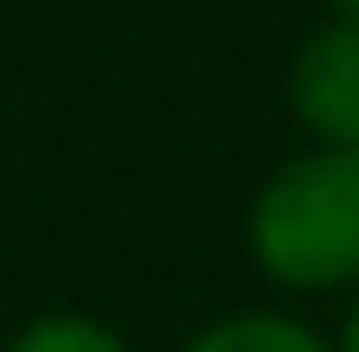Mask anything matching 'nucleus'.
Masks as SVG:
<instances>
[{"label":"nucleus","instance_id":"f03ea898","mask_svg":"<svg viewBox=\"0 0 359 352\" xmlns=\"http://www.w3.org/2000/svg\"><path fill=\"white\" fill-rule=\"evenodd\" d=\"M286 103L316 147H359V22L330 15L286 67Z\"/></svg>","mask_w":359,"mask_h":352},{"label":"nucleus","instance_id":"423d86ee","mask_svg":"<svg viewBox=\"0 0 359 352\" xmlns=\"http://www.w3.org/2000/svg\"><path fill=\"white\" fill-rule=\"evenodd\" d=\"M330 15H352V22H359V0H330Z\"/></svg>","mask_w":359,"mask_h":352},{"label":"nucleus","instance_id":"39448f33","mask_svg":"<svg viewBox=\"0 0 359 352\" xmlns=\"http://www.w3.org/2000/svg\"><path fill=\"white\" fill-rule=\"evenodd\" d=\"M330 352H359V286H352V301H345V323H337Z\"/></svg>","mask_w":359,"mask_h":352},{"label":"nucleus","instance_id":"20e7f679","mask_svg":"<svg viewBox=\"0 0 359 352\" xmlns=\"http://www.w3.org/2000/svg\"><path fill=\"white\" fill-rule=\"evenodd\" d=\"M8 352H133V345L95 316H37V323L15 330Z\"/></svg>","mask_w":359,"mask_h":352},{"label":"nucleus","instance_id":"f257e3e1","mask_svg":"<svg viewBox=\"0 0 359 352\" xmlns=\"http://www.w3.org/2000/svg\"><path fill=\"white\" fill-rule=\"evenodd\" d=\"M250 257L286 294L359 286V147H308L250 198Z\"/></svg>","mask_w":359,"mask_h":352},{"label":"nucleus","instance_id":"7ed1b4c3","mask_svg":"<svg viewBox=\"0 0 359 352\" xmlns=\"http://www.w3.org/2000/svg\"><path fill=\"white\" fill-rule=\"evenodd\" d=\"M184 352H330V338H323V330H308L301 316L242 309V316H220V323H205Z\"/></svg>","mask_w":359,"mask_h":352}]
</instances>
